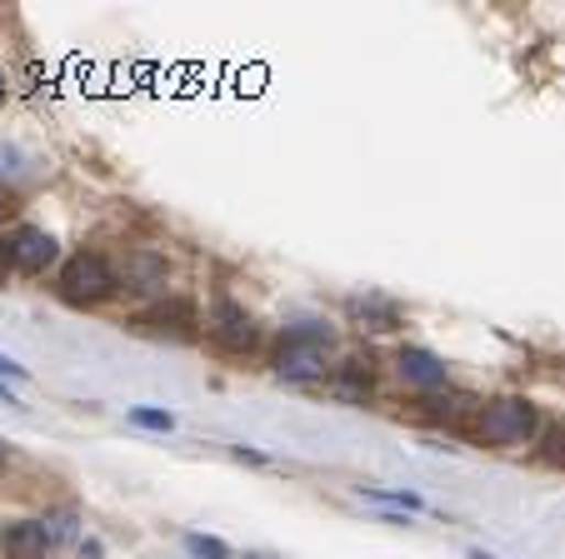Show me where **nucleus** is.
Returning <instances> with one entry per match:
<instances>
[{
  "label": "nucleus",
  "mask_w": 565,
  "mask_h": 559,
  "mask_svg": "<svg viewBox=\"0 0 565 559\" xmlns=\"http://www.w3.org/2000/svg\"><path fill=\"white\" fill-rule=\"evenodd\" d=\"M51 545H55V535H51L45 519H21V525L0 529V549H6L11 559H45Z\"/></svg>",
  "instance_id": "5"
},
{
  "label": "nucleus",
  "mask_w": 565,
  "mask_h": 559,
  "mask_svg": "<svg viewBox=\"0 0 565 559\" xmlns=\"http://www.w3.org/2000/svg\"><path fill=\"white\" fill-rule=\"evenodd\" d=\"M246 559H275V555H246Z\"/></svg>",
  "instance_id": "18"
},
{
  "label": "nucleus",
  "mask_w": 565,
  "mask_h": 559,
  "mask_svg": "<svg viewBox=\"0 0 565 559\" xmlns=\"http://www.w3.org/2000/svg\"><path fill=\"white\" fill-rule=\"evenodd\" d=\"M360 500L391 505V509H421V495H411V490H376V484H360Z\"/></svg>",
  "instance_id": "8"
},
{
  "label": "nucleus",
  "mask_w": 565,
  "mask_h": 559,
  "mask_svg": "<svg viewBox=\"0 0 565 559\" xmlns=\"http://www.w3.org/2000/svg\"><path fill=\"white\" fill-rule=\"evenodd\" d=\"M11 245H15V270H25V275H41V270L55 265V255H61L55 235L41 230V226H21L11 235Z\"/></svg>",
  "instance_id": "4"
},
{
  "label": "nucleus",
  "mask_w": 565,
  "mask_h": 559,
  "mask_svg": "<svg viewBox=\"0 0 565 559\" xmlns=\"http://www.w3.org/2000/svg\"><path fill=\"white\" fill-rule=\"evenodd\" d=\"M0 399H6V405H15V395H11V385H6V380H0Z\"/></svg>",
  "instance_id": "15"
},
{
  "label": "nucleus",
  "mask_w": 565,
  "mask_h": 559,
  "mask_svg": "<svg viewBox=\"0 0 565 559\" xmlns=\"http://www.w3.org/2000/svg\"><path fill=\"white\" fill-rule=\"evenodd\" d=\"M131 425H141V430H161V435H171V430H175V415H171V409L135 405V409H131Z\"/></svg>",
  "instance_id": "9"
},
{
  "label": "nucleus",
  "mask_w": 565,
  "mask_h": 559,
  "mask_svg": "<svg viewBox=\"0 0 565 559\" xmlns=\"http://www.w3.org/2000/svg\"><path fill=\"white\" fill-rule=\"evenodd\" d=\"M0 106H6V76H0Z\"/></svg>",
  "instance_id": "17"
},
{
  "label": "nucleus",
  "mask_w": 565,
  "mask_h": 559,
  "mask_svg": "<svg viewBox=\"0 0 565 559\" xmlns=\"http://www.w3.org/2000/svg\"><path fill=\"white\" fill-rule=\"evenodd\" d=\"M6 460H11V445L0 440V474H6Z\"/></svg>",
  "instance_id": "14"
},
{
  "label": "nucleus",
  "mask_w": 565,
  "mask_h": 559,
  "mask_svg": "<svg viewBox=\"0 0 565 559\" xmlns=\"http://www.w3.org/2000/svg\"><path fill=\"white\" fill-rule=\"evenodd\" d=\"M110 291H116V275L100 255H70L61 265V295L70 305H100Z\"/></svg>",
  "instance_id": "2"
},
{
  "label": "nucleus",
  "mask_w": 565,
  "mask_h": 559,
  "mask_svg": "<svg viewBox=\"0 0 565 559\" xmlns=\"http://www.w3.org/2000/svg\"><path fill=\"white\" fill-rule=\"evenodd\" d=\"M15 270V245L6 235H0V285H6V275Z\"/></svg>",
  "instance_id": "12"
},
{
  "label": "nucleus",
  "mask_w": 565,
  "mask_h": 559,
  "mask_svg": "<svg viewBox=\"0 0 565 559\" xmlns=\"http://www.w3.org/2000/svg\"><path fill=\"white\" fill-rule=\"evenodd\" d=\"M535 430H541V415H535V405L521 395H500V399H490V405H480V415H476V440L496 445V450L531 445Z\"/></svg>",
  "instance_id": "1"
},
{
  "label": "nucleus",
  "mask_w": 565,
  "mask_h": 559,
  "mask_svg": "<svg viewBox=\"0 0 565 559\" xmlns=\"http://www.w3.org/2000/svg\"><path fill=\"white\" fill-rule=\"evenodd\" d=\"M545 460L565 464V425H551V430H545Z\"/></svg>",
  "instance_id": "11"
},
{
  "label": "nucleus",
  "mask_w": 565,
  "mask_h": 559,
  "mask_svg": "<svg viewBox=\"0 0 565 559\" xmlns=\"http://www.w3.org/2000/svg\"><path fill=\"white\" fill-rule=\"evenodd\" d=\"M395 370H401V380L405 385H415V390H441L450 380L446 360L431 355V350H421V344H405L401 355H395Z\"/></svg>",
  "instance_id": "6"
},
{
  "label": "nucleus",
  "mask_w": 565,
  "mask_h": 559,
  "mask_svg": "<svg viewBox=\"0 0 565 559\" xmlns=\"http://www.w3.org/2000/svg\"><path fill=\"white\" fill-rule=\"evenodd\" d=\"M0 380H25V365H15L11 355H0Z\"/></svg>",
  "instance_id": "13"
},
{
  "label": "nucleus",
  "mask_w": 565,
  "mask_h": 559,
  "mask_svg": "<svg viewBox=\"0 0 565 559\" xmlns=\"http://www.w3.org/2000/svg\"><path fill=\"white\" fill-rule=\"evenodd\" d=\"M470 559H496V555H486V549H470Z\"/></svg>",
  "instance_id": "16"
},
{
  "label": "nucleus",
  "mask_w": 565,
  "mask_h": 559,
  "mask_svg": "<svg viewBox=\"0 0 565 559\" xmlns=\"http://www.w3.org/2000/svg\"><path fill=\"white\" fill-rule=\"evenodd\" d=\"M210 340L226 344V350H250L256 344V325H250V315L240 305L220 300L216 315H210Z\"/></svg>",
  "instance_id": "7"
},
{
  "label": "nucleus",
  "mask_w": 565,
  "mask_h": 559,
  "mask_svg": "<svg viewBox=\"0 0 565 559\" xmlns=\"http://www.w3.org/2000/svg\"><path fill=\"white\" fill-rule=\"evenodd\" d=\"M275 375L295 380V385H311V380L326 375V344L301 340V335H285V344L275 350Z\"/></svg>",
  "instance_id": "3"
},
{
  "label": "nucleus",
  "mask_w": 565,
  "mask_h": 559,
  "mask_svg": "<svg viewBox=\"0 0 565 559\" xmlns=\"http://www.w3.org/2000/svg\"><path fill=\"white\" fill-rule=\"evenodd\" d=\"M191 545V555H206V559H230V549L220 545V539H210V535H191L185 539Z\"/></svg>",
  "instance_id": "10"
}]
</instances>
